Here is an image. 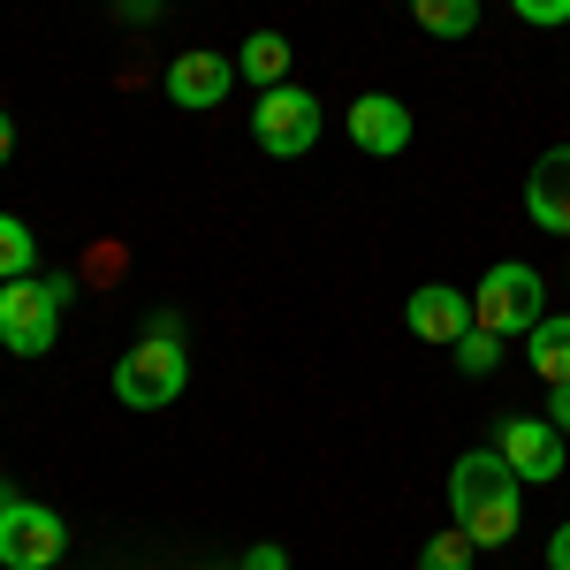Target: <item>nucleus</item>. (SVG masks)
Returning <instances> with one entry per match:
<instances>
[{"mask_svg": "<svg viewBox=\"0 0 570 570\" xmlns=\"http://www.w3.org/2000/svg\"><path fill=\"white\" fill-rule=\"evenodd\" d=\"M252 137H259L274 160H305L320 145V99L305 85H266L252 107Z\"/></svg>", "mask_w": 570, "mask_h": 570, "instance_id": "obj_5", "label": "nucleus"}, {"mask_svg": "<svg viewBox=\"0 0 570 570\" xmlns=\"http://www.w3.org/2000/svg\"><path fill=\"white\" fill-rule=\"evenodd\" d=\"M343 122H351V145L373 153V160H395V153L411 145V107H403L395 91H357Z\"/></svg>", "mask_w": 570, "mask_h": 570, "instance_id": "obj_9", "label": "nucleus"}, {"mask_svg": "<svg viewBox=\"0 0 570 570\" xmlns=\"http://www.w3.org/2000/svg\"><path fill=\"white\" fill-rule=\"evenodd\" d=\"M8 153H16V122H8V107H0V168H8Z\"/></svg>", "mask_w": 570, "mask_h": 570, "instance_id": "obj_22", "label": "nucleus"}, {"mask_svg": "<svg viewBox=\"0 0 570 570\" xmlns=\"http://www.w3.org/2000/svg\"><path fill=\"white\" fill-rule=\"evenodd\" d=\"M472 556H480V540L456 525V532H434V540L419 548V570H472Z\"/></svg>", "mask_w": 570, "mask_h": 570, "instance_id": "obj_16", "label": "nucleus"}, {"mask_svg": "<svg viewBox=\"0 0 570 570\" xmlns=\"http://www.w3.org/2000/svg\"><path fill=\"white\" fill-rule=\"evenodd\" d=\"M548 320V282H540V266L525 259H502L480 274V289H472V327H487V335H532Z\"/></svg>", "mask_w": 570, "mask_h": 570, "instance_id": "obj_3", "label": "nucleus"}, {"mask_svg": "<svg viewBox=\"0 0 570 570\" xmlns=\"http://www.w3.org/2000/svg\"><path fill=\"white\" fill-rule=\"evenodd\" d=\"M449 510H456V525L472 532L480 548H510L518 540V518H525V480L510 472L502 449H472L449 472Z\"/></svg>", "mask_w": 570, "mask_h": 570, "instance_id": "obj_1", "label": "nucleus"}, {"mask_svg": "<svg viewBox=\"0 0 570 570\" xmlns=\"http://www.w3.org/2000/svg\"><path fill=\"white\" fill-rule=\"evenodd\" d=\"M190 381V357H183V335H160V327H145L130 351L115 357V395L130 403V411H168Z\"/></svg>", "mask_w": 570, "mask_h": 570, "instance_id": "obj_4", "label": "nucleus"}, {"mask_svg": "<svg viewBox=\"0 0 570 570\" xmlns=\"http://www.w3.org/2000/svg\"><path fill=\"white\" fill-rule=\"evenodd\" d=\"M77 297L69 274H23V282H0V351L16 357H46L61 335V305Z\"/></svg>", "mask_w": 570, "mask_h": 570, "instance_id": "obj_2", "label": "nucleus"}, {"mask_svg": "<svg viewBox=\"0 0 570 570\" xmlns=\"http://www.w3.org/2000/svg\"><path fill=\"white\" fill-rule=\"evenodd\" d=\"M39 266V236L23 228V214H0V282H23Z\"/></svg>", "mask_w": 570, "mask_h": 570, "instance_id": "obj_15", "label": "nucleus"}, {"mask_svg": "<svg viewBox=\"0 0 570 570\" xmlns=\"http://www.w3.org/2000/svg\"><path fill=\"white\" fill-rule=\"evenodd\" d=\"M236 570H244V563H236Z\"/></svg>", "mask_w": 570, "mask_h": 570, "instance_id": "obj_24", "label": "nucleus"}, {"mask_svg": "<svg viewBox=\"0 0 570 570\" xmlns=\"http://www.w3.org/2000/svg\"><path fill=\"white\" fill-rule=\"evenodd\" d=\"M228 85H236V61H220V53H206V46H190V53H176V61H168V99H176V107H190V115L220 107V99H228Z\"/></svg>", "mask_w": 570, "mask_h": 570, "instance_id": "obj_10", "label": "nucleus"}, {"mask_svg": "<svg viewBox=\"0 0 570 570\" xmlns=\"http://www.w3.org/2000/svg\"><path fill=\"white\" fill-rule=\"evenodd\" d=\"M456 365H464L472 381H480V373H494V365H502V335H487V327H472V335L456 343Z\"/></svg>", "mask_w": 570, "mask_h": 570, "instance_id": "obj_17", "label": "nucleus"}, {"mask_svg": "<svg viewBox=\"0 0 570 570\" xmlns=\"http://www.w3.org/2000/svg\"><path fill=\"white\" fill-rule=\"evenodd\" d=\"M525 214L540 220L548 236H563V244H570V145H556V153H540V160H532Z\"/></svg>", "mask_w": 570, "mask_h": 570, "instance_id": "obj_11", "label": "nucleus"}, {"mask_svg": "<svg viewBox=\"0 0 570 570\" xmlns=\"http://www.w3.org/2000/svg\"><path fill=\"white\" fill-rule=\"evenodd\" d=\"M61 548H69L61 510H46V502H8L0 510V570H53Z\"/></svg>", "mask_w": 570, "mask_h": 570, "instance_id": "obj_6", "label": "nucleus"}, {"mask_svg": "<svg viewBox=\"0 0 570 570\" xmlns=\"http://www.w3.org/2000/svg\"><path fill=\"white\" fill-rule=\"evenodd\" d=\"M236 77H252V85H289V39L282 31H252L244 53H236Z\"/></svg>", "mask_w": 570, "mask_h": 570, "instance_id": "obj_13", "label": "nucleus"}, {"mask_svg": "<svg viewBox=\"0 0 570 570\" xmlns=\"http://www.w3.org/2000/svg\"><path fill=\"white\" fill-rule=\"evenodd\" d=\"M525 365L556 389V381H570V312H548L540 327L525 335Z\"/></svg>", "mask_w": 570, "mask_h": 570, "instance_id": "obj_12", "label": "nucleus"}, {"mask_svg": "<svg viewBox=\"0 0 570 570\" xmlns=\"http://www.w3.org/2000/svg\"><path fill=\"white\" fill-rule=\"evenodd\" d=\"M8 502H16V494H8V487H0V510H8Z\"/></svg>", "mask_w": 570, "mask_h": 570, "instance_id": "obj_23", "label": "nucleus"}, {"mask_svg": "<svg viewBox=\"0 0 570 570\" xmlns=\"http://www.w3.org/2000/svg\"><path fill=\"white\" fill-rule=\"evenodd\" d=\"M548 426L570 441V381H556V389H548Z\"/></svg>", "mask_w": 570, "mask_h": 570, "instance_id": "obj_19", "label": "nucleus"}, {"mask_svg": "<svg viewBox=\"0 0 570 570\" xmlns=\"http://www.w3.org/2000/svg\"><path fill=\"white\" fill-rule=\"evenodd\" d=\"M510 8H518L525 23H540V31H548V23H570V0H510Z\"/></svg>", "mask_w": 570, "mask_h": 570, "instance_id": "obj_18", "label": "nucleus"}, {"mask_svg": "<svg viewBox=\"0 0 570 570\" xmlns=\"http://www.w3.org/2000/svg\"><path fill=\"white\" fill-rule=\"evenodd\" d=\"M403 8L419 16L426 39H472L480 31V0H403Z\"/></svg>", "mask_w": 570, "mask_h": 570, "instance_id": "obj_14", "label": "nucleus"}, {"mask_svg": "<svg viewBox=\"0 0 570 570\" xmlns=\"http://www.w3.org/2000/svg\"><path fill=\"white\" fill-rule=\"evenodd\" d=\"M244 570H289V556H282V548H252V556H244Z\"/></svg>", "mask_w": 570, "mask_h": 570, "instance_id": "obj_21", "label": "nucleus"}, {"mask_svg": "<svg viewBox=\"0 0 570 570\" xmlns=\"http://www.w3.org/2000/svg\"><path fill=\"white\" fill-rule=\"evenodd\" d=\"M494 449L510 456V472H518L525 487H548V480H563V464H570L563 434H556L548 419H510V426L494 434Z\"/></svg>", "mask_w": 570, "mask_h": 570, "instance_id": "obj_8", "label": "nucleus"}, {"mask_svg": "<svg viewBox=\"0 0 570 570\" xmlns=\"http://www.w3.org/2000/svg\"><path fill=\"white\" fill-rule=\"evenodd\" d=\"M548 570H570V518L556 525V540H548Z\"/></svg>", "mask_w": 570, "mask_h": 570, "instance_id": "obj_20", "label": "nucleus"}, {"mask_svg": "<svg viewBox=\"0 0 570 570\" xmlns=\"http://www.w3.org/2000/svg\"><path fill=\"white\" fill-rule=\"evenodd\" d=\"M403 327H411L419 343H434V351H456V343L472 335V289H449V282H426V289H411V305H403Z\"/></svg>", "mask_w": 570, "mask_h": 570, "instance_id": "obj_7", "label": "nucleus"}]
</instances>
